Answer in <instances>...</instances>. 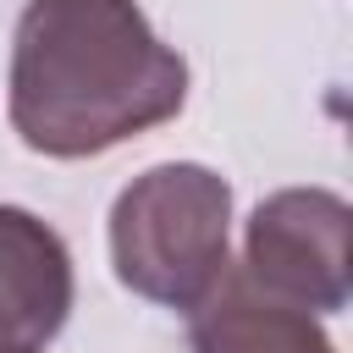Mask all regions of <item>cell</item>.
<instances>
[{"label": "cell", "mask_w": 353, "mask_h": 353, "mask_svg": "<svg viewBox=\"0 0 353 353\" xmlns=\"http://www.w3.org/2000/svg\"><path fill=\"white\" fill-rule=\"evenodd\" d=\"M188 99V61L149 28L138 0H28L11 39L6 116L50 160L105 154Z\"/></svg>", "instance_id": "cell-1"}, {"label": "cell", "mask_w": 353, "mask_h": 353, "mask_svg": "<svg viewBox=\"0 0 353 353\" xmlns=\"http://www.w3.org/2000/svg\"><path fill=\"white\" fill-rule=\"evenodd\" d=\"M347 199L331 188H281L254 204L243 276L309 314L347 309Z\"/></svg>", "instance_id": "cell-3"}, {"label": "cell", "mask_w": 353, "mask_h": 353, "mask_svg": "<svg viewBox=\"0 0 353 353\" xmlns=\"http://www.w3.org/2000/svg\"><path fill=\"white\" fill-rule=\"evenodd\" d=\"M116 281L160 309H193L232 265V188L199 160L132 176L110 204Z\"/></svg>", "instance_id": "cell-2"}, {"label": "cell", "mask_w": 353, "mask_h": 353, "mask_svg": "<svg viewBox=\"0 0 353 353\" xmlns=\"http://www.w3.org/2000/svg\"><path fill=\"white\" fill-rule=\"evenodd\" d=\"M72 298L77 281L61 232L33 210L0 204V347L44 353L61 336Z\"/></svg>", "instance_id": "cell-4"}, {"label": "cell", "mask_w": 353, "mask_h": 353, "mask_svg": "<svg viewBox=\"0 0 353 353\" xmlns=\"http://www.w3.org/2000/svg\"><path fill=\"white\" fill-rule=\"evenodd\" d=\"M0 353H22V347H0Z\"/></svg>", "instance_id": "cell-6"}, {"label": "cell", "mask_w": 353, "mask_h": 353, "mask_svg": "<svg viewBox=\"0 0 353 353\" xmlns=\"http://www.w3.org/2000/svg\"><path fill=\"white\" fill-rule=\"evenodd\" d=\"M188 342L193 353H336L320 314L254 287L243 265H226V276L188 309Z\"/></svg>", "instance_id": "cell-5"}]
</instances>
